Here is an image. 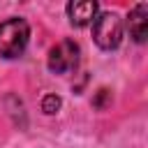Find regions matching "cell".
Returning a JSON list of instances; mask_svg holds the SVG:
<instances>
[{
    "instance_id": "cell-2",
    "label": "cell",
    "mask_w": 148,
    "mask_h": 148,
    "mask_svg": "<svg viewBox=\"0 0 148 148\" xmlns=\"http://www.w3.org/2000/svg\"><path fill=\"white\" fill-rule=\"evenodd\" d=\"M92 39L99 49L113 51L123 42V18L116 12H102L92 21Z\"/></svg>"
},
{
    "instance_id": "cell-3",
    "label": "cell",
    "mask_w": 148,
    "mask_h": 148,
    "mask_svg": "<svg viewBox=\"0 0 148 148\" xmlns=\"http://www.w3.org/2000/svg\"><path fill=\"white\" fill-rule=\"evenodd\" d=\"M79 44L74 39H62L60 44H56L49 53V69L53 74H67L72 69H76L79 65Z\"/></svg>"
},
{
    "instance_id": "cell-1",
    "label": "cell",
    "mask_w": 148,
    "mask_h": 148,
    "mask_svg": "<svg viewBox=\"0 0 148 148\" xmlns=\"http://www.w3.org/2000/svg\"><path fill=\"white\" fill-rule=\"evenodd\" d=\"M30 39V25L25 18H7L0 23V58H18Z\"/></svg>"
},
{
    "instance_id": "cell-5",
    "label": "cell",
    "mask_w": 148,
    "mask_h": 148,
    "mask_svg": "<svg viewBox=\"0 0 148 148\" xmlns=\"http://www.w3.org/2000/svg\"><path fill=\"white\" fill-rule=\"evenodd\" d=\"M127 25H130V37L136 44H143L148 39V5L146 2H139L132 7Z\"/></svg>"
},
{
    "instance_id": "cell-6",
    "label": "cell",
    "mask_w": 148,
    "mask_h": 148,
    "mask_svg": "<svg viewBox=\"0 0 148 148\" xmlns=\"http://www.w3.org/2000/svg\"><path fill=\"white\" fill-rule=\"evenodd\" d=\"M60 104H62V99H60L58 95H46V97L42 99V111L49 113V116H53V113L60 109Z\"/></svg>"
},
{
    "instance_id": "cell-4",
    "label": "cell",
    "mask_w": 148,
    "mask_h": 148,
    "mask_svg": "<svg viewBox=\"0 0 148 148\" xmlns=\"http://www.w3.org/2000/svg\"><path fill=\"white\" fill-rule=\"evenodd\" d=\"M97 2L92 0H74L67 5V16H69V23L76 25V28H83V25H90L97 16Z\"/></svg>"
}]
</instances>
